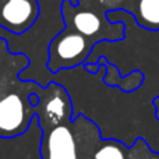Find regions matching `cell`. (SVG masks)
I'll list each match as a JSON object with an SVG mask.
<instances>
[{
    "label": "cell",
    "mask_w": 159,
    "mask_h": 159,
    "mask_svg": "<svg viewBox=\"0 0 159 159\" xmlns=\"http://www.w3.org/2000/svg\"><path fill=\"white\" fill-rule=\"evenodd\" d=\"M61 3L63 0H38L39 14L35 22L20 35L0 27V39L6 41L7 49L16 55H25L30 60V66L20 73L24 81H35L41 87L53 81L55 74L48 70L49 45L64 30Z\"/></svg>",
    "instance_id": "1"
},
{
    "label": "cell",
    "mask_w": 159,
    "mask_h": 159,
    "mask_svg": "<svg viewBox=\"0 0 159 159\" xmlns=\"http://www.w3.org/2000/svg\"><path fill=\"white\" fill-rule=\"evenodd\" d=\"M30 66L25 55H16L0 39V138L11 140L25 134L31 126L35 106L30 96L38 93L41 85L35 81H24L20 73Z\"/></svg>",
    "instance_id": "2"
},
{
    "label": "cell",
    "mask_w": 159,
    "mask_h": 159,
    "mask_svg": "<svg viewBox=\"0 0 159 159\" xmlns=\"http://www.w3.org/2000/svg\"><path fill=\"white\" fill-rule=\"evenodd\" d=\"M39 129L41 159H92L93 151L103 138L98 124L84 115Z\"/></svg>",
    "instance_id": "3"
},
{
    "label": "cell",
    "mask_w": 159,
    "mask_h": 159,
    "mask_svg": "<svg viewBox=\"0 0 159 159\" xmlns=\"http://www.w3.org/2000/svg\"><path fill=\"white\" fill-rule=\"evenodd\" d=\"M61 16L64 27L74 30L91 41L95 48L101 42L116 43L126 36L124 22H110L107 20V11L95 6H73L70 0L61 3Z\"/></svg>",
    "instance_id": "4"
},
{
    "label": "cell",
    "mask_w": 159,
    "mask_h": 159,
    "mask_svg": "<svg viewBox=\"0 0 159 159\" xmlns=\"http://www.w3.org/2000/svg\"><path fill=\"white\" fill-rule=\"evenodd\" d=\"M95 49V45L69 27L50 42L48 70L56 74L60 70H73L82 66Z\"/></svg>",
    "instance_id": "5"
},
{
    "label": "cell",
    "mask_w": 159,
    "mask_h": 159,
    "mask_svg": "<svg viewBox=\"0 0 159 159\" xmlns=\"http://www.w3.org/2000/svg\"><path fill=\"white\" fill-rule=\"evenodd\" d=\"M38 14V0H0V27L11 34L25 32Z\"/></svg>",
    "instance_id": "6"
},
{
    "label": "cell",
    "mask_w": 159,
    "mask_h": 159,
    "mask_svg": "<svg viewBox=\"0 0 159 159\" xmlns=\"http://www.w3.org/2000/svg\"><path fill=\"white\" fill-rule=\"evenodd\" d=\"M121 11L133 16L135 24L144 30L159 31V0H127Z\"/></svg>",
    "instance_id": "7"
},
{
    "label": "cell",
    "mask_w": 159,
    "mask_h": 159,
    "mask_svg": "<svg viewBox=\"0 0 159 159\" xmlns=\"http://www.w3.org/2000/svg\"><path fill=\"white\" fill-rule=\"evenodd\" d=\"M144 80L145 77L141 70H133L131 73H129V75H121L117 67L109 61H106V73L102 77V81L109 88L117 87L121 92L126 93L135 92L144 84Z\"/></svg>",
    "instance_id": "8"
},
{
    "label": "cell",
    "mask_w": 159,
    "mask_h": 159,
    "mask_svg": "<svg viewBox=\"0 0 159 159\" xmlns=\"http://www.w3.org/2000/svg\"><path fill=\"white\" fill-rule=\"evenodd\" d=\"M127 145L116 138H102L93 151L92 159H126Z\"/></svg>",
    "instance_id": "9"
},
{
    "label": "cell",
    "mask_w": 159,
    "mask_h": 159,
    "mask_svg": "<svg viewBox=\"0 0 159 159\" xmlns=\"http://www.w3.org/2000/svg\"><path fill=\"white\" fill-rule=\"evenodd\" d=\"M126 159H159V151L152 149L145 138L138 137L131 145L127 147Z\"/></svg>",
    "instance_id": "10"
},
{
    "label": "cell",
    "mask_w": 159,
    "mask_h": 159,
    "mask_svg": "<svg viewBox=\"0 0 159 159\" xmlns=\"http://www.w3.org/2000/svg\"><path fill=\"white\" fill-rule=\"evenodd\" d=\"M152 105H154V109H155V117L159 121V95H157L152 101Z\"/></svg>",
    "instance_id": "11"
}]
</instances>
